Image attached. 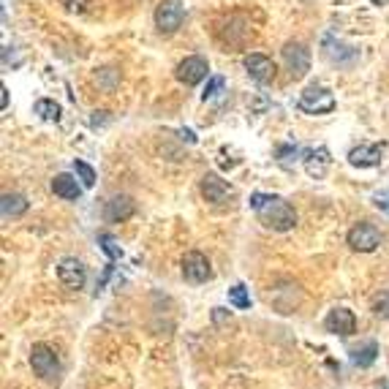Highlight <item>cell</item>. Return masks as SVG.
<instances>
[{
  "mask_svg": "<svg viewBox=\"0 0 389 389\" xmlns=\"http://www.w3.org/2000/svg\"><path fill=\"white\" fill-rule=\"evenodd\" d=\"M250 210H256L259 221L272 229V231H288L297 226V212L294 207L288 205L286 199L281 196H272V193H253L250 196Z\"/></svg>",
  "mask_w": 389,
  "mask_h": 389,
  "instance_id": "cell-1",
  "label": "cell"
},
{
  "mask_svg": "<svg viewBox=\"0 0 389 389\" xmlns=\"http://www.w3.org/2000/svg\"><path fill=\"white\" fill-rule=\"evenodd\" d=\"M74 172L79 174V180H82V185L84 188H93L96 185V172H93V166L90 164H84V161H74Z\"/></svg>",
  "mask_w": 389,
  "mask_h": 389,
  "instance_id": "cell-22",
  "label": "cell"
},
{
  "mask_svg": "<svg viewBox=\"0 0 389 389\" xmlns=\"http://www.w3.org/2000/svg\"><path fill=\"white\" fill-rule=\"evenodd\" d=\"M370 3H376V6H389V0H370Z\"/></svg>",
  "mask_w": 389,
  "mask_h": 389,
  "instance_id": "cell-30",
  "label": "cell"
},
{
  "mask_svg": "<svg viewBox=\"0 0 389 389\" xmlns=\"http://www.w3.org/2000/svg\"><path fill=\"white\" fill-rule=\"evenodd\" d=\"M224 84H226L224 77H212V79L207 82L205 93H202V98H205V101H212V98H215V96H218V93L224 90Z\"/></svg>",
  "mask_w": 389,
  "mask_h": 389,
  "instance_id": "cell-23",
  "label": "cell"
},
{
  "mask_svg": "<svg viewBox=\"0 0 389 389\" xmlns=\"http://www.w3.org/2000/svg\"><path fill=\"white\" fill-rule=\"evenodd\" d=\"M183 278L188 283H207L212 278V269L207 262L205 253L199 250H188L183 256Z\"/></svg>",
  "mask_w": 389,
  "mask_h": 389,
  "instance_id": "cell-6",
  "label": "cell"
},
{
  "mask_svg": "<svg viewBox=\"0 0 389 389\" xmlns=\"http://www.w3.org/2000/svg\"><path fill=\"white\" fill-rule=\"evenodd\" d=\"M60 3L71 14H84L87 11V0H60Z\"/></svg>",
  "mask_w": 389,
  "mask_h": 389,
  "instance_id": "cell-25",
  "label": "cell"
},
{
  "mask_svg": "<svg viewBox=\"0 0 389 389\" xmlns=\"http://www.w3.org/2000/svg\"><path fill=\"white\" fill-rule=\"evenodd\" d=\"M30 368H33L36 376H42V378H52V376H58L60 362H58L55 348H49L46 343H36V346L30 348Z\"/></svg>",
  "mask_w": 389,
  "mask_h": 389,
  "instance_id": "cell-4",
  "label": "cell"
},
{
  "mask_svg": "<svg viewBox=\"0 0 389 389\" xmlns=\"http://www.w3.org/2000/svg\"><path fill=\"white\" fill-rule=\"evenodd\" d=\"M202 196L210 205H226L229 199H234V188L221 180L218 174H205L202 177Z\"/></svg>",
  "mask_w": 389,
  "mask_h": 389,
  "instance_id": "cell-10",
  "label": "cell"
},
{
  "mask_svg": "<svg viewBox=\"0 0 389 389\" xmlns=\"http://www.w3.org/2000/svg\"><path fill=\"white\" fill-rule=\"evenodd\" d=\"M297 106L307 112V115H327L335 109V96L329 93L327 87H321V84H310L305 93L300 96V101Z\"/></svg>",
  "mask_w": 389,
  "mask_h": 389,
  "instance_id": "cell-3",
  "label": "cell"
},
{
  "mask_svg": "<svg viewBox=\"0 0 389 389\" xmlns=\"http://www.w3.org/2000/svg\"><path fill=\"white\" fill-rule=\"evenodd\" d=\"M185 20V6L180 0H161L155 8V27L161 36H172L180 30Z\"/></svg>",
  "mask_w": 389,
  "mask_h": 389,
  "instance_id": "cell-2",
  "label": "cell"
},
{
  "mask_svg": "<svg viewBox=\"0 0 389 389\" xmlns=\"http://www.w3.org/2000/svg\"><path fill=\"white\" fill-rule=\"evenodd\" d=\"M98 240H101V248L106 250V256H109L112 262H115V259H120V245L115 243V237H112V234H101Z\"/></svg>",
  "mask_w": 389,
  "mask_h": 389,
  "instance_id": "cell-24",
  "label": "cell"
},
{
  "mask_svg": "<svg viewBox=\"0 0 389 389\" xmlns=\"http://www.w3.org/2000/svg\"><path fill=\"white\" fill-rule=\"evenodd\" d=\"M180 139H185V142H196V136H193V131H188V128H183V131H180Z\"/></svg>",
  "mask_w": 389,
  "mask_h": 389,
  "instance_id": "cell-28",
  "label": "cell"
},
{
  "mask_svg": "<svg viewBox=\"0 0 389 389\" xmlns=\"http://www.w3.org/2000/svg\"><path fill=\"white\" fill-rule=\"evenodd\" d=\"M0 106H3V109H8V87H6V84L0 87Z\"/></svg>",
  "mask_w": 389,
  "mask_h": 389,
  "instance_id": "cell-27",
  "label": "cell"
},
{
  "mask_svg": "<svg viewBox=\"0 0 389 389\" xmlns=\"http://www.w3.org/2000/svg\"><path fill=\"white\" fill-rule=\"evenodd\" d=\"M0 212H3V218H20V215L27 212V199L22 193H3Z\"/></svg>",
  "mask_w": 389,
  "mask_h": 389,
  "instance_id": "cell-18",
  "label": "cell"
},
{
  "mask_svg": "<svg viewBox=\"0 0 389 389\" xmlns=\"http://www.w3.org/2000/svg\"><path fill=\"white\" fill-rule=\"evenodd\" d=\"M376 205H378V207H389V191L384 193V196H381V193L376 196Z\"/></svg>",
  "mask_w": 389,
  "mask_h": 389,
  "instance_id": "cell-29",
  "label": "cell"
},
{
  "mask_svg": "<svg viewBox=\"0 0 389 389\" xmlns=\"http://www.w3.org/2000/svg\"><path fill=\"white\" fill-rule=\"evenodd\" d=\"M348 245L359 253H373L376 248L381 245V231L373 224H357L348 231Z\"/></svg>",
  "mask_w": 389,
  "mask_h": 389,
  "instance_id": "cell-5",
  "label": "cell"
},
{
  "mask_svg": "<svg viewBox=\"0 0 389 389\" xmlns=\"http://www.w3.org/2000/svg\"><path fill=\"white\" fill-rule=\"evenodd\" d=\"M245 71L253 82L267 84L275 79V63L264 58V55H248L245 58Z\"/></svg>",
  "mask_w": 389,
  "mask_h": 389,
  "instance_id": "cell-14",
  "label": "cell"
},
{
  "mask_svg": "<svg viewBox=\"0 0 389 389\" xmlns=\"http://www.w3.org/2000/svg\"><path fill=\"white\" fill-rule=\"evenodd\" d=\"M82 188L71 174H58L55 180H52V191H55V196H60V199H68V202H77L79 196H82Z\"/></svg>",
  "mask_w": 389,
  "mask_h": 389,
  "instance_id": "cell-17",
  "label": "cell"
},
{
  "mask_svg": "<svg viewBox=\"0 0 389 389\" xmlns=\"http://www.w3.org/2000/svg\"><path fill=\"white\" fill-rule=\"evenodd\" d=\"M321 49H324V58H327L329 63H338V65H348V63H354L359 58V52H357L354 46L338 42V39H332V36H324Z\"/></svg>",
  "mask_w": 389,
  "mask_h": 389,
  "instance_id": "cell-13",
  "label": "cell"
},
{
  "mask_svg": "<svg viewBox=\"0 0 389 389\" xmlns=\"http://www.w3.org/2000/svg\"><path fill=\"white\" fill-rule=\"evenodd\" d=\"M33 109H36V115L42 120H46V123H58L60 120V103L52 101V98H39Z\"/></svg>",
  "mask_w": 389,
  "mask_h": 389,
  "instance_id": "cell-20",
  "label": "cell"
},
{
  "mask_svg": "<svg viewBox=\"0 0 389 389\" xmlns=\"http://www.w3.org/2000/svg\"><path fill=\"white\" fill-rule=\"evenodd\" d=\"M229 302L237 307V310H248L250 307V294H248V288L243 283H237V286L229 288Z\"/></svg>",
  "mask_w": 389,
  "mask_h": 389,
  "instance_id": "cell-21",
  "label": "cell"
},
{
  "mask_svg": "<svg viewBox=\"0 0 389 389\" xmlns=\"http://www.w3.org/2000/svg\"><path fill=\"white\" fill-rule=\"evenodd\" d=\"M58 278L65 288H82L84 286V267L77 259H63L58 264Z\"/></svg>",
  "mask_w": 389,
  "mask_h": 389,
  "instance_id": "cell-16",
  "label": "cell"
},
{
  "mask_svg": "<svg viewBox=\"0 0 389 389\" xmlns=\"http://www.w3.org/2000/svg\"><path fill=\"white\" fill-rule=\"evenodd\" d=\"M288 155H297V147H281V150H278L281 164H288Z\"/></svg>",
  "mask_w": 389,
  "mask_h": 389,
  "instance_id": "cell-26",
  "label": "cell"
},
{
  "mask_svg": "<svg viewBox=\"0 0 389 389\" xmlns=\"http://www.w3.org/2000/svg\"><path fill=\"white\" fill-rule=\"evenodd\" d=\"M324 327L332 335H340V338H348L357 332V316L348 310V307H335L329 310V316L324 319Z\"/></svg>",
  "mask_w": 389,
  "mask_h": 389,
  "instance_id": "cell-11",
  "label": "cell"
},
{
  "mask_svg": "<svg viewBox=\"0 0 389 389\" xmlns=\"http://www.w3.org/2000/svg\"><path fill=\"white\" fill-rule=\"evenodd\" d=\"M387 155V144L384 142H368L359 144L348 153V164L359 166V169H370V166H378Z\"/></svg>",
  "mask_w": 389,
  "mask_h": 389,
  "instance_id": "cell-8",
  "label": "cell"
},
{
  "mask_svg": "<svg viewBox=\"0 0 389 389\" xmlns=\"http://www.w3.org/2000/svg\"><path fill=\"white\" fill-rule=\"evenodd\" d=\"M376 357H378V343L376 340H368L362 348H357L354 354H351V362L357 365V368H370L373 362H376Z\"/></svg>",
  "mask_w": 389,
  "mask_h": 389,
  "instance_id": "cell-19",
  "label": "cell"
},
{
  "mask_svg": "<svg viewBox=\"0 0 389 389\" xmlns=\"http://www.w3.org/2000/svg\"><path fill=\"white\" fill-rule=\"evenodd\" d=\"M283 63H286V68L291 71L294 79H302L307 71H310V52H307L305 44L288 42L283 46Z\"/></svg>",
  "mask_w": 389,
  "mask_h": 389,
  "instance_id": "cell-7",
  "label": "cell"
},
{
  "mask_svg": "<svg viewBox=\"0 0 389 389\" xmlns=\"http://www.w3.org/2000/svg\"><path fill=\"white\" fill-rule=\"evenodd\" d=\"M302 164H305V172L313 177V180H321L324 174L329 172V164H332V158H329V150L327 147H316V150H307L305 158H302Z\"/></svg>",
  "mask_w": 389,
  "mask_h": 389,
  "instance_id": "cell-15",
  "label": "cell"
},
{
  "mask_svg": "<svg viewBox=\"0 0 389 389\" xmlns=\"http://www.w3.org/2000/svg\"><path fill=\"white\" fill-rule=\"evenodd\" d=\"M207 71H210V65H207L205 58L191 55V58H185V60L174 68V77H177L185 87H193V84H199L202 79H205Z\"/></svg>",
  "mask_w": 389,
  "mask_h": 389,
  "instance_id": "cell-9",
  "label": "cell"
},
{
  "mask_svg": "<svg viewBox=\"0 0 389 389\" xmlns=\"http://www.w3.org/2000/svg\"><path fill=\"white\" fill-rule=\"evenodd\" d=\"M134 212H136L134 199H131V196H125V193H115V196L106 202L103 218H106L109 224H123V221H128Z\"/></svg>",
  "mask_w": 389,
  "mask_h": 389,
  "instance_id": "cell-12",
  "label": "cell"
}]
</instances>
